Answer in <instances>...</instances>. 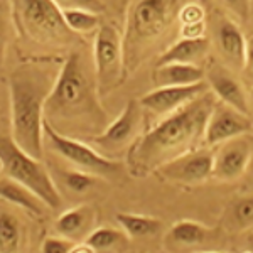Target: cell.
<instances>
[{"mask_svg":"<svg viewBox=\"0 0 253 253\" xmlns=\"http://www.w3.org/2000/svg\"><path fill=\"white\" fill-rule=\"evenodd\" d=\"M214 105L216 96L208 89L177 112L162 117L157 125L130 145L126 154L130 172L144 177L172 159L198 149L205 140L208 118Z\"/></svg>","mask_w":253,"mask_h":253,"instance_id":"1","label":"cell"},{"mask_svg":"<svg viewBox=\"0 0 253 253\" xmlns=\"http://www.w3.org/2000/svg\"><path fill=\"white\" fill-rule=\"evenodd\" d=\"M58 71L54 73L47 64L32 61L17 66L9 78L10 137L24 152L38 159H42L44 107Z\"/></svg>","mask_w":253,"mask_h":253,"instance_id":"2","label":"cell"},{"mask_svg":"<svg viewBox=\"0 0 253 253\" xmlns=\"http://www.w3.org/2000/svg\"><path fill=\"white\" fill-rule=\"evenodd\" d=\"M44 120L51 125L54 122L100 125L107 120V113L100 105L95 75H89L81 52H69L61 64L44 107Z\"/></svg>","mask_w":253,"mask_h":253,"instance_id":"3","label":"cell"},{"mask_svg":"<svg viewBox=\"0 0 253 253\" xmlns=\"http://www.w3.org/2000/svg\"><path fill=\"white\" fill-rule=\"evenodd\" d=\"M186 0H132L126 10L124 42L125 75L135 73L150 56L172 24Z\"/></svg>","mask_w":253,"mask_h":253,"instance_id":"4","label":"cell"},{"mask_svg":"<svg viewBox=\"0 0 253 253\" xmlns=\"http://www.w3.org/2000/svg\"><path fill=\"white\" fill-rule=\"evenodd\" d=\"M10 14L24 41L49 49L66 47L76 36L64 22L63 10L52 0H10Z\"/></svg>","mask_w":253,"mask_h":253,"instance_id":"5","label":"cell"},{"mask_svg":"<svg viewBox=\"0 0 253 253\" xmlns=\"http://www.w3.org/2000/svg\"><path fill=\"white\" fill-rule=\"evenodd\" d=\"M0 162L3 167V175L29 187L51 210H59L63 198L41 159L24 152L12 140V137L0 135Z\"/></svg>","mask_w":253,"mask_h":253,"instance_id":"6","label":"cell"},{"mask_svg":"<svg viewBox=\"0 0 253 253\" xmlns=\"http://www.w3.org/2000/svg\"><path fill=\"white\" fill-rule=\"evenodd\" d=\"M93 73L100 96H107L126 80L122 32L113 22H101L93 41Z\"/></svg>","mask_w":253,"mask_h":253,"instance_id":"7","label":"cell"},{"mask_svg":"<svg viewBox=\"0 0 253 253\" xmlns=\"http://www.w3.org/2000/svg\"><path fill=\"white\" fill-rule=\"evenodd\" d=\"M44 137L49 140L52 150L59 154L63 159L71 162L76 169L86 170L93 175H100V177H112L120 172V164L107 156L100 154L93 147L81 140H76L73 137H68L64 133L58 132L51 124L44 120Z\"/></svg>","mask_w":253,"mask_h":253,"instance_id":"8","label":"cell"},{"mask_svg":"<svg viewBox=\"0 0 253 253\" xmlns=\"http://www.w3.org/2000/svg\"><path fill=\"white\" fill-rule=\"evenodd\" d=\"M164 181L172 184L196 186L213 177V150L194 149L172 159L156 170Z\"/></svg>","mask_w":253,"mask_h":253,"instance_id":"9","label":"cell"},{"mask_svg":"<svg viewBox=\"0 0 253 253\" xmlns=\"http://www.w3.org/2000/svg\"><path fill=\"white\" fill-rule=\"evenodd\" d=\"M144 112L140 100H128L125 103L122 113L110 124L100 135L93 137L91 142L100 149L113 152L128 147L140 137L142 122H144Z\"/></svg>","mask_w":253,"mask_h":253,"instance_id":"10","label":"cell"},{"mask_svg":"<svg viewBox=\"0 0 253 253\" xmlns=\"http://www.w3.org/2000/svg\"><path fill=\"white\" fill-rule=\"evenodd\" d=\"M253 128V118L216 100L205 130L206 147H218L231 138L247 135Z\"/></svg>","mask_w":253,"mask_h":253,"instance_id":"11","label":"cell"},{"mask_svg":"<svg viewBox=\"0 0 253 253\" xmlns=\"http://www.w3.org/2000/svg\"><path fill=\"white\" fill-rule=\"evenodd\" d=\"M206 83L210 91L216 96V100L228 107L238 110L245 115L252 117L250 110V96L245 91L243 84L236 78V73L224 66L223 63L213 61L206 69Z\"/></svg>","mask_w":253,"mask_h":253,"instance_id":"12","label":"cell"},{"mask_svg":"<svg viewBox=\"0 0 253 253\" xmlns=\"http://www.w3.org/2000/svg\"><path fill=\"white\" fill-rule=\"evenodd\" d=\"M252 162V145L245 135L231 138L216 147L213 152V177L223 182L236 181Z\"/></svg>","mask_w":253,"mask_h":253,"instance_id":"13","label":"cell"},{"mask_svg":"<svg viewBox=\"0 0 253 253\" xmlns=\"http://www.w3.org/2000/svg\"><path fill=\"white\" fill-rule=\"evenodd\" d=\"M208 89L210 86L206 80L194 84H184V86H156L152 91L140 98V103L145 110L162 118L177 112L179 108L201 96Z\"/></svg>","mask_w":253,"mask_h":253,"instance_id":"14","label":"cell"},{"mask_svg":"<svg viewBox=\"0 0 253 253\" xmlns=\"http://www.w3.org/2000/svg\"><path fill=\"white\" fill-rule=\"evenodd\" d=\"M214 39L224 66L235 73L242 71L247 38L243 36L238 22L224 15H218L214 20Z\"/></svg>","mask_w":253,"mask_h":253,"instance_id":"15","label":"cell"},{"mask_svg":"<svg viewBox=\"0 0 253 253\" xmlns=\"http://www.w3.org/2000/svg\"><path fill=\"white\" fill-rule=\"evenodd\" d=\"M211 49V41L203 36L198 39L181 38L159 56L156 66L169 63H184V64H199L208 56Z\"/></svg>","mask_w":253,"mask_h":253,"instance_id":"16","label":"cell"},{"mask_svg":"<svg viewBox=\"0 0 253 253\" xmlns=\"http://www.w3.org/2000/svg\"><path fill=\"white\" fill-rule=\"evenodd\" d=\"M206 71L199 64L169 63L156 66L154 81L157 86H184L205 81Z\"/></svg>","mask_w":253,"mask_h":253,"instance_id":"17","label":"cell"},{"mask_svg":"<svg viewBox=\"0 0 253 253\" xmlns=\"http://www.w3.org/2000/svg\"><path fill=\"white\" fill-rule=\"evenodd\" d=\"M0 199L20 208V210L27 211L31 214H42L44 203L39 199V196L32 193L29 187L7 177V175H0Z\"/></svg>","mask_w":253,"mask_h":253,"instance_id":"18","label":"cell"},{"mask_svg":"<svg viewBox=\"0 0 253 253\" xmlns=\"http://www.w3.org/2000/svg\"><path fill=\"white\" fill-rule=\"evenodd\" d=\"M93 216H95V210L91 206H78L71 208V210L64 211L56 219V230L61 236L68 240H73L76 236L83 235L88 231V228L93 223Z\"/></svg>","mask_w":253,"mask_h":253,"instance_id":"19","label":"cell"},{"mask_svg":"<svg viewBox=\"0 0 253 253\" xmlns=\"http://www.w3.org/2000/svg\"><path fill=\"white\" fill-rule=\"evenodd\" d=\"M208 235V228L205 224L191 219H181L170 226L166 235V242L175 247H194V245L205 242Z\"/></svg>","mask_w":253,"mask_h":253,"instance_id":"20","label":"cell"},{"mask_svg":"<svg viewBox=\"0 0 253 253\" xmlns=\"http://www.w3.org/2000/svg\"><path fill=\"white\" fill-rule=\"evenodd\" d=\"M117 221L122 226L128 238H145L159 233L162 228V221L154 216L133 214V213H118Z\"/></svg>","mask_w":253,"mask_h":253,"instance_id":"21","label":"cell"},{"mask_svg":"<svg viewBox=\"0 0 253 253\" xmlns=\"http://www.w3.org/2000/svg\"><path fill=\"white\" fill-rule=\"evenodd\" d=\"M22 247V226L9 213H0V253H19Z\"/></svg>","mask_w":253,"mask_h":253,"instance_id":"22","label":"cell"},{"mask_svg":"<svg viewBox=\"0 0 253 253\" xmlns=\"http://www.w3.org/2000/svg\"><path fill=\"white\" fill-rule=\"evenodd\" d=\"M63 17L66 26L75 34H86L101 26V14L86 9H64Z\"/></svg>","mask_w":253,"mask_h":253,"instance_id":"23","label":"cell"},{"mask_svg":"<svg viewBox=\"0 0 253 253\" xmlns=\"http://www.w3.org/2000/svg\"><path fill=\"white\" fill-rule=\"evenodd\" d=\"M128 238L124 230H115L112 226H101L93 230L91 233L86 236L84 243H88L95 252H103L115 248L117 245L124 243Z\"/></svg>","mask_w":253,"mask_h":253,"instance_id":"24","label":"cell"},{"mask_svg":"<svg viewBox=\"0 0 253 253\" xmlns=\"http://www.w3.org/2000/svg\"><path fill=\"white\" fill-rule=\"evenodd\" d=\"M230 221L238 230L253 226V196H245L231 203Z\"/></svg>","mask_w":253,"mask_h":253,"instance_id":"25","label":"cell"},{"mask_svg":"<svg viewBox=\"0 0 253 253\" xmlns=\"http://www.w3.org/2000/svg\"><path fill=\"white\" fill-rule=\"evenodd\" d=\"M63 182L71 193L84 194L96 184V175L81 169H71L63 172Z\"/></svg>","mask_w":253,"mask_h":253,"instance_id":"26","label":"cell"},{"mask_svg":"<svg viewBox=\"0 0 253 253\" xmlns=\"http://www.w3.org/2000/svg\"><path fill=\"white\" fill-rule=\"evenodd\" d=\"M10 27L12 24V14H10V3L7 0H0V69L5 63L7 47H9V38H10Z\"/></svg>","mask_w":253,"mask_h":253,"instance_id":"27","label":"cell"},{"mask_svg":"<svg viewBox=\"0 0 253 253\" xmlns=\"http://www.w3.org/2000/svg\"><path fill=\"white\" fill-rule=\"evenodd\" d=\"M206 17V10L203 7V3L199 2H186L184 5L181 7L177 15V20L181 26H186V24H196V22H203Z\"/></svg>","mask_w":253,"mask_h":253,"instance_id":"28","label":"cell"},{"mask_svg":"<svg viewBox=\"0 0 253 253\" xmlns=\"http://www.w3.org/2000/svg\"><path fill=\"white\" fill-rule=\"evenodd\" d=\"M61 7V10L64 9H86L93 10L96 14H103L107 10L105 3L101 0H52Z\"/></svg>","mask_w":253,"mask_h":253,"instance_id":"29","label":"cell"},{"mask_svg":"<svg viewBox=\"0 0 253 253\" xmlns=\"http://www.w3.org/2000/svg\"><path fill=\"white\" fill-rule=\"evenodd\" d=\"M238 22H248L252 14V0H221Z\"/></svg>","mask_w":253,"mask_h":253,"instance_id":"30","label":"cell"},{"mask_svg":"<svg viewBox=\"0 0 253 253\" xmlns=\"http://www.w3.org/2000/svg\"><path fill=\"white\" fill-rule=\"evenodd\" d=\"M73 248L71 240L68 238H56V236H51V238H46L42 242V248H41V253H69Z\"/></svg>","mask_w":253,"mask_h":253,"instance_id":"31","label":"cell"},{"mask_svg":"<svg viewBox=\"0 0 253 253\" xmlns=\"http://www.w3.org/2000/svg\"><path fill=\"white\" fill-rule=\"evenodd\" d=\"M243 78L253 84V34L247 39V47H245V61H243Z\"/></svg>","mask_w":253,"mask_h":253,"instance_id":"32","label":"cell"},{"mask_svg":"<svg viewBox=\"0 0 253 253\" xmlns=\"http://www.w3.org/2000/svg\"><path fill=\"white\" fill-rule=\"evenodd\" d=\"M206 34V22H196V24H186V26H181V38H187V39H198L203 38Z\"/></svg>","mask_w":253,"mask_h":253,"instance_id":"33","label":"cell"},{"mask_svg":"<svg viewBox=\"0 0 253 253\" xmlns=\"http://www.w3.org/2000/svg\"><path fill=\"white\" fill-rule=\"evenodd\" d=\"M69 253H96V252L93 250L88 243H81V245H73V248Z\"/></svg>","mask_w":253,"mask_h":253,"instance_id":"34","label":"cell"},{"mask_svg":"<svg viewBox=\"0 0 253 253\" xmlns=\"http://www.w3.org/2000/svg\"><path fill=\"white\" fill-rule=\"evenodd\" d=\"M250 110H252V118H253V84H252V91H250Z\"/></svg>","mask_w":253,"mask_h":253,"instance_id":"35","label":"cell"},{"mask_svg":"<svg viewBox=\"0 0 253 253\" xmlns=\"http://www.w3.org/2000/svg\"><path fill=\"white\" fill-rule=\"evenodd\" d=\"M248 243H250V253H253V233L250 235V238H248Z\"/></svg>","mask_w":253,"mask_h":253,"instance_id":"36","label":"cell"},{"mask_svg":"<svg viewBox=\"0 0 253 253\" xmlns=\"http://www.w3.org/2000/svg\"><path fill=\"white\" fill-rule=\"evenodd\" d=\"M199 253H228V252H199Z\"/></svg>","mask_w":253,"mask_h":253,"instance_id":"37","label":"cell"},{"mask_svg":"<svg viewBox=\"0 0 253 253\" xmlns=\"http://www.w3.org/2000/svg\"><path fill=\"white\" fill-rule=\"evenodd\" d=\"M3 174V167H2V162H0V175Z\"/></svg>","mask_w":253,"mask_h":253,"instance_id":"38","label":"cell"},{"mask_svg":"<svg viewBox=\"0 0 253 253\" xmlns=\"http://www.w3.org/2000/svg\"><path fill=\"white\" fill-rule=\"evenodd\" d=\"M198 2H201L203 5H205V3H208V0H198Z\"/></svg>","mask_w":253,"mask_h":253,"instance_id":"39","label":"cell"}]
</instances>
